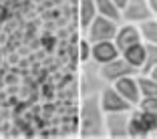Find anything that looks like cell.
I'll list each match as a JSON object with an SVG mask.
<instances>
[{"mask_svg": "<svg viewBox=\"0 0 157 139\" xmlns=\"http://www.w3.org/2000/svg\"><path fill=\"white\" fill-rule=\"evenodd\" d=\"M78 137H107L105 135V111L99 103V93L83 95L78 105Z\"/></svg>", "mask_w": 157, "mask_h": 139, "instance_id": "cell-1", "label": "cell"}, {"mask_svg": "<svg viewBox=\"0 0 157 139\" xmlns=\"http://www.w3.org/2000/svg\"><path fill=\"white\" fill-rule=\"evenodd\" d=\"M99 103H101V109L105 113L131 111V109H133V105H131L113 85H103L101 87V91H99Z\"/></svg>", "mask_w": 157, "mask_h": 139, "instance_id": "cell-4", "label": "cell"}, {"mask_svg": "<svg viewBox=\"0 0 157 139\" xmlns=\"http://www.w3.org/2000/svg\"><path fill=\"white\" fill-rule=\"evenodd\" d=\"M147 75H149V77H153V79H155V81H157V65H155V67H153V69H151V71H149V73H147Z\"/></svg>", "mask_w": 157, "mask_h": 139, "instance_id": "cell-20", "label": "cell"}, {"mask_svg": "<svg viewBox=\"0 0 157 139\" xmlns=\"http://www.w3.org/2000/svg\"><path fill=\"white\" fill-rule=\"evenodd\" d=\"M139 79V89H141V97H157V81L145 73L137 75Z\"/></svg>", "mask_w": 157, "mask_h": 139, "instance_id": "cell-14", "label": "cell"}, {"mask_svg": "<svg viewBox=\"0 0 157 139\" xmlns=\"http://www.w3.org/2000/svg\"><path fill=\"white\" fill-rule=\"evenodd\" d=\"M147 2H149V8H151L153 16H157V0H147Z\"/></svg>", "mask_w": 157, "mask_h": 139, "instance_id": "cell-18", "label": "cell"}, {"mask_svg": "<svg viewBox=\"0 0 157 139\" xmlns=\"http://www.w3.org/2000/svg\"><path fill=\"white\" fill-rule=\"evenodd\" d=\"M77 16H78V26H81V30H85V28L91 24V20L97 16V6H95V0H78Z\"/></svg>", "mask_w": 157, "mask_h": 139, "instance_id": "cell-11", "label": "cell"}, {"mask_svg": "<svg viewBox=\"0 0 157 139\" xmlns=\"http://www.w3.org/2000/svg\"><path fill=\"white\" fill-rule=\"evenodd\" d=\"M155 65H157V44L145 42V63H143V67H141V73L147 75Z\"/></svg>", "mask_w": 157, "mask_h": 139, "instance_id": "cell-15", "label": "cell"}, {"mask_svg": "<svg viewBox=\"0 0 157 139\" xmlns=\"http://www.w3.org/2000/svg\"><path fill=\"white\" fill-rule=\"evenodd\" d=\"M115 44L119 46V51H125L127 46L135 44V42H141V33H139V24L133 22H119V28H117L115 34Z\"/></svg>", "mask_w": 157, "mask_h": 139, "instance_id": "cell-9", "label": "cell"}, {"mask_svg": "<svg viewBox=\"0 0 157 139\" xmlns=\"http://www.w3.org/2000/svg\"><path fill=\"white\" fill-rule=\"evenodd\" d=\"M78 63L81 65L91 63V42L87 41V37H83L78 41Z\"/></svg>", "mask_w": 157, "mask_h": 139, "instance_id": "cell-16", "label": "cell"}, {"mask_svg": "<svg viewBox=\"0 0 157 139\" xmlns=\"http://www.w3.org/2000/svg\"><path fill=\"white\" fill-rule=\"evenodd\" d=\"M113 2L117 4V8H119V10H123L125 6H127V2H129V0H113Z\"/></svg>", "mask_w": 157, "mask_h": 139, "instance_id": "cell-19", "label": "cell"}, {"mask_svg": "<svg viewBox=\"0 0 157 139\" xmlns=\"http://www.w3.org/2000/svg\"><path fill=\"white\" fill-rule=\"evenodd\" d=\"M121 14H123L125 22H133V24H139V22H143V20L153 16L147 0H129L127 6L121 10Z\"/></svg>", "mask_w": 157, "mask_h": 139, "instance_id": "cell-7", "label": "cell"}, {"mask_svg": "<svg viewBox=\"0 0 157 139\" xmlns=\"http://www.w3.org/2000/svg\"><path fill=\"white\" fill-rule=\"evenodd\" d=\"M137 75H127V77H121V79H117L115 83H113V87H115L133 107H137V103L141 101V89H139Z\"/></svg>", "mask_w": 157, "mask_h": 139, "instance_id": "cell-8", "label": "cell"}, {"mask_svg": "<svg viewBox=\"0 0 157 139\" xmlns=\"http://www.w3.org/2000/svg\"><path fill=\"white\" fill-rule=\"evenodd\" d=\"M97 71H99V77L103 79L105 85H113L117 79L121 77H127V75H137L139 71L135 67H131L123 56H117V59L109 60V63H103V65H97Z\"/></svg>", "mask_w": 157, "mask_h": 139, "instance_id": "cell-3", "label": "cell"}, {"mask_svg": "<svg viewBox=\"0 0 157 139\" xmlns=\"http://www.w3.org/2000/svg\"><path fill=\"white\" fill-rule=\"evenodd\" d=\"M117 28H119V22L107 18V16H103V14H97V16L91 20V24L85 28V37H87L89 42L111 41V38H115Z\"/></svg>", "mask_w": 157, "mask_h": 139, "instance_id": "cell-2", "label": "cell"}, {"mask_svg": "<svg viewBox=\"0 0 157 139\" xmlns=\"http://www.w3.org/2000/svg\"><path fill=\"white\" fill-rule=\"evenodd\" d=\"M139 33H141V41L149 42V44H157V16L139 22Z\"/></svg>", "mask_w": 157, "mask_h": 139, "instance_id": "cell-13", "label": "cell"}, {"mask_svg": "<svg viewBox=\"0 0 157 139\" xmlns=\"http://www.w3.org/2000/svg\"><path fill=\"white\" fill-rule=\"evenodd\" d=\"M131 111H115L105 113V135L111 139H127V123H129Z\"/></svg>", "mask_w": 157, "mask_h": 139, "instance_id": "cell-5", "label": "cell"}, {"mask_svg": "<svg viewBox=\"0 0 157 139\" xmlns=\"http://www.w3.org/2000/svg\"><path fill=\"white\" fill-rule=\"evenodd\" d=\"M121 55L119 46L115 44V41H97L91 42V63L95 65H103V63H109V60L117 59Z\"/></svg>", "mask_w": 157, "mask_h": 139, "instance_id": "cell-6", "label": "cell"}, {"mask_svg": "<svg viewBox=\"0 0 157 139\" xmlns=\"http://www.w3.org/2000/svg\"><path fill=\"white\" fill-rule=\"evenodd\" d=\"M95 6H97V14H103L115 22H123V14L113 0H95Z\"/></svg>", "mask_w": 157, "mask_h": 139, "instance_id": "cell-12", "label": "cell"}, {"mask_svg": "<svg viewBox=\"0 0 157 139\" xmlns=\"http://www.w3.org/2000/svg\"><path fill=\"white\" fill-rule=\"evenodd\" d=\"M121 56H123L131 67H135V69L141 73V67H143V63H145V42L141 41V42H135V44L127 46L125 51H121Z\"/></svg>", "mask_w": 157, "mask_h": 139, "instance_id": "cell-10", "label": "cell"}, {"mask_svg": "<svg viewBox=\"0 0 157 139\" xmlns=\"http://www.w3.org/2000/svg\"><path fill=\"white\" fill-rule=\"evenodd\" d=\"M137 107L141 109V111L155 113L157 115V97H141V101L137 103Z\"/></svg>", "mask_w": 157, "mask_h": 139, "instance_id": "cell-17", "label": "cell"}]
</instances>
